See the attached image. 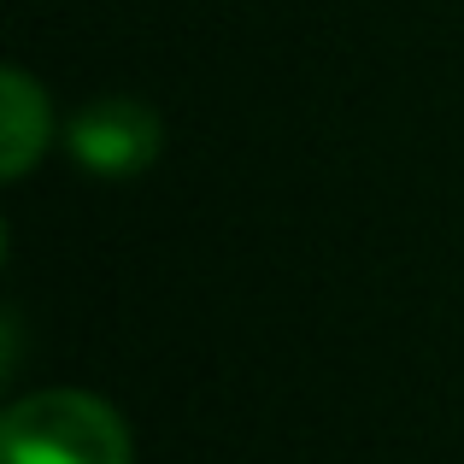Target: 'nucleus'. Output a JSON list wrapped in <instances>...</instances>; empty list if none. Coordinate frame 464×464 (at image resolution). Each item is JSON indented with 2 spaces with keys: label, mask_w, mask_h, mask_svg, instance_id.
Returning a JSON list of instances; mask_svg holds the SVG:
<instances>
[{
  "label": "nucleus",
  "mask_w": 464,
  "mask_h": 464,
  "mask_svg": "<svg viewBox=\"0 0 464 464\" xmlns=\"http://www.w3.org/2000/svg\"><path fill=\"white\" fill-rule=\"evenodd\" d=\"M0 464H130V435L106 400L53 388L6 411Z\"/></svg>",
  "instance_id": "nucleus-1"
},
{
  "label": "nucleus",
  "mask_w": 464,
  "mask_h": 464,
  "mask_svg": "<svg viewBox=\"0 0 464 464\" xmlns=\"http://www.w3.org/2000/svg\"><path fill=\"white\" fill-rule=\"evenodd\" d=\"M71 148H77L82 165L118 177V170H136V165H148V159H153L159 124H153V112H141L136 101H106V106H94V112L77 118Z\"/></svg>",
  "instance_id": "nucleus-2"
},
{
  "label": "nucleus",
  "mask_w": 464,
  "mask_h": 464,
  "mask_svg": "<svg viewBox=\"0 0 464 464\" xmlns=\"http://www.w3.org/2000/svg\"><path fill=\"white\" fill-rule=\"evenodd\" d=\"M0 112H6V136H0V170L24 177L35 165V153L47 148V101L24 71H6V89H0Z\"/></svg>",
  "instance_id": "nucleus-3"
}]
</instances>
